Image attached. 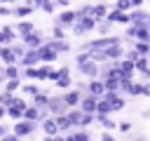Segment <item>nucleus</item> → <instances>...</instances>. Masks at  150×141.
I'll return each mask as SVG.
<instances>
[{
  "label": "nucleus",
  "instance_id": "473e14b6",
  "mask_svg": "<svg viewBox=\"0 0 150 141\" xmlns=\"http://www.w3.org/2000/svg\"><path fill=\"white\" fill-rule=\"evenodd\" d=\"M7 134H12V129H9L7 125H2V122H0V139H5Z\"/></svg>",
  "mask_w": 150,
  "mask_h": 141
},
{
  "label": "nucleus",
  "instance_id": "f3484780",
  "mask_svg": "<svg viewBox=\"0 0 150 141\" xmlns=\"http://www.w3.org/2000/svg\"><path fill=\"white\" fill-rule=\"evenodd\" d=\"M42 132H45V136H49V139H54V136H59V127H56V120L54 118H47L42 125Z\"/></svg>",
  "mask_w": 150,
  "mask_h": 141
},
{
  "label": "nucleus",
  "instance_id": "ddd939ff",
  "mask_svg": "<svg viewBox=\"0 0 150 141\" xmlns=\"http://www.w3.org/2000/svg\"><path fill=\"white\" fill-rule=\"evenodd\" d=\"M73 24H75V12H61L54 19V26H61V28H73Z\"/></svg>",
  "mask_w": 150,
  "mask_h": 141
},
{
  "label": "nucleus",
  "instance_id": "7ed1b4c3",
  "mask_svg": "<svg viewBox=\"0 0 150 141\" xmlns=\"http://www.w3.org/2000/svg\"><path fill=\"white\" fill-rule=\"evenodd\" d=\"M28 108V103L21 99V96H16L14 101H12V106L7 108V118H12L14 122H19V120H23V110Z\"/></svg>",
  "mask_w": 150,
  "mask_h": 141
},
{
  "label": "nucleus",
  "instance_id": "a211bd4d",
  "mask_svg": "<svg viewBox=\"0 0 150 141\" xmlns=\"http://www.w3.org/2000/svg\"><path fill=\"white\" fill-rule=\"evenodd\" d=\"M105 21H110V24H129V14H122V12L112 9V12H108Z\"/></svg>",
  "mask_w": 150,
  "mask_h": 141
},
{
  "label": "nucleus",
  "instance_id": "c9c22d12",
  "mask_svg": "<svg viewBox=\"0 0 150 141\" xmlns=\"http://www.w3.org/2000/svg\"><path fill=\"white\" fill-rule=\"evenodd\" d=\"M0 141H19V139H16L14 134H7V136H5V139H0Z\"/></svg>",
  "mask_w": 150,
  "mask_h": 141
},
{
  "label": "nucleus",
  "instance_id": "f704fd0d",
  "mask_svg": "<svg viewBox=\"0 0 150 141\" xmlns=\"http://www.w3.org/2000/svg\"><path fill=\"white\" fill-rule=\"evenodd\" d=\"M101 141H115V139H112V134H108V132H105V134L101 136Z\"/></svg>",
  "mask_w": 150,
  "mask_h": 141
},
{
  "label": "nucleus",
  "instance_id": "c756f323",
  "mask_svg": "<svg viewBox=\"0 0 150 141\" xmlns=\"http://www.w3.org/2000/svg\"><path fill=\"white\" fill-rule=\"evenodd\" d=\"M21 92L23 94H30V96H38L40 94V87L38 85H21Z\"/></svg>",
  "mask_w": 150,
  "mask_h": 141
},
{
  "label": "nucleus",
  "instance_id": "4468645a",
  "mask_svg": "<svg viewBox=\"0 0 150 141\" xmlns=\"http://www.w3.org/2000/svg\"><path fill=\"white\" fill-rule=\"evenodd\" d=\"M14 33H16V38H26V35H30V33H35V26H33V21H16V26H14Z\"/></svg>",
  "mask_w": 150,
  "mask_h": 141
},
{
  "label": "nucleus",
  "instance_id": "bb28decb",
  "mask_svg": "<svg viewBox=\"0 0 150 141\" xmlns=\"http://www.w3.org/2000/svg\"><path fill=\"white\" fill-rule=\"evenodd\" d=\"M21 85H23L21 80H7V82H5V92H7V94H14L16 89H21Z\"/></svg>",
  "mask_w": 150,
  "mask_h": 141
},
{
  "label": "nucleus",
  "instance_id": "6e6552de",
  "mask_svg": "<svg viewBox=\"0 0 150 141\" xmlns=\"http://www.w3.org/2000/svg\"><path fill=\"white\" fill-rule=\"evenodd\" d=\"M38 56H40V63H45V66H49L52 61H56V59H59V54H56V52H54V49H52L47 42H45V45L38 49Z\"/></svg>",
  "mask_w": 150,
  "mask_h": 141
},
{
  "label": "nucleus",
  "instance_id": "9d476101",
  "mask_svg": "<svg viewBox=\"0 0 150 141\" xmlns=\"http://www.w3.org/2000/svg\"><path fill=\"white\" fill-rule=\"evenodd\" d=\"M84 94H89V96H94V99H103L105 87H103V82H101V80H89V82H87V92H84Z\"/></svg>",
  "mask_w": 150,
  "mask_h": 141
},
{
  "label": "nucleus",
  "instance_id": "393cba45",
  "mask_svg": "<svg viewBox=\"0 0 150 141\" xmlns=\"http://www.w3.org/2000/svg\"><path fill=\"white\" fill-rule=\"evenodd\" d=\"M52 75V66H40L35 68V80H49Z\"/></svg>",
  "mask_w": 150,
  "mask_h": 141
},
{
  "label": "nucleus",
  "instance_id": "4c0bfd02",
  "mask_svg": "<svg viewBox=\"0 0 150 141\" xmlns=\"http://www.w3.org/2000/svg\"><path fill=\"white\" fill-rule=\"evenodd\" d=\"M5 115H7V108H5V106H0V120H2Z\"/></svg>",
  "mask_w": 150,
  "mask_h": 141
},
{
  "label": "nucleus",
  "instance_id": "79ce46f5",
  "mask_svg": "<svg viewBox=\"0 0 150 141\" xmlns=\"http://www.w3.org/2000/svg\"><path fill=\"white\" fill-rule=\"evenodd\" d=\"M148 85H150V82H148Z\"/></svg>",
  "mask_w": 150,
  "mask_h": 141
},
{
  "label": "nucleus",
  "instance_id": "f03ea898",
  "mask_svg": "<svg viewBox=\"0 0 150 141\" xmlns=\"http://www.w3.org/2000/svg\"><path fill=\"white\" fill-rule=\"evenodd\" d=\"M38 127H40L38 122H28V120H19V122H16L14 127H12V134H14V136H16L19 141H21L23 136H30V134H33V132H35Z\"/></svg>",
  "mask_w": 150,
  "mask_h": 141
},
{
  "label": "nucleus",
  "instance_id": "a19ab883",
  "mask_svg": "<svg viewBox=\"0 0 150 141\" xmlns=\"http://www.w3.org/2000/svg\"><path fill=\"white\" fill-rule=\"evenodd\" d=\"M42 141H54V139H49V136H45V139H42Z\"/></svg>",
  "mask_w": 150,
  "mask_h": 141
},
{
  "label": "nucleus",
  "instance_id": "aec40b11",
  "mask_svg": "<svg viewBox=\"0 0 150 141\" xmlns=\"http://www.w3.org/2000/svg\"><path fill=\"white\" fill-rule=\"evenodd\" d=\"M33 7H35V9H42V12H47V14H52V12L56 9V2H49V0H33Z\"/></svg>",
  "mask_w": 150,
  "mask_h": 141
},
{
  "label": "nucleus",
  "instance_id": "58836bf2",
  "mask_svg": "<svg viewBox=\"0 0 150 141\" xmlns=\"http://www.w3.org/2000/svg\"><path fill=\"white\" fill-rule=\"evenodd\" d=\"M7 80H5V73H2V68H0V85H5Z\"/></svg>",
  "mask_w": 150,
  "mask_h": 141
},
{
  "label": "nucleus",
  "instance_id": "1a4fd4ad",
  "mask_svg": "<svg viewBox=\"0 0 150 141\" xmlns=\"http://www.w3.org/2000/svg\"><path fill=\"white\" fill-rule=\"evenodd\" d=\"M56 87H61V89H66V92H70V87H73V80H70V68H59V78H56Z\"/></svg>",
  "mask_w": 150,
  "mask_h": 141
},
{
  "label": "nucleus",
  "instance_id": "6ab92c4d",
  "mask_svg": "<svg viewBox=\"0 0 150 141\" xmlns=\"http://www.w3.org/2000/svg\"><path fill=\"white\" fill-rule=\"evenodd\" d=\"M5 80H21V68L19 66H2Z\"/></svg>",
  "mask_w": 150,
  "mask_h": 141
},
{
  "label": "nucleus",
  "instance_id": "a878e982",
  "mask_svg": "<svg viewBox=\"0 0 150 141\" xmlns=\"http://www.w3.org/2000/svg\"><path fill=\"white\" fill-rule=\"evenodd\" d=\"M110 28H112V24H110V21H105V19L96 24V31L101 33V38H108V33H110Z\"/></svg>",
  "mask_w": 150,
  "mask_h": 141
},
{
  "label": "nucleus",
  "instance_id": "f257e3e1",
  "mask_svg": "<svg viewBox=\"0 0 150 141\" xmlns=\"http://www.w3.org/2000/svg\"><path fill=\"white\" fill-rule=\"evenodd\" d=\"M70 108L66 106V101H63V96L59 94V96H49V101H47V113H49V118H61V115H66Z\"/></svg>",
  "mask_w": 150,
  "mask_h": 141
},
{
  "label": "nucleus",
  "instance_id": "dca6fc26",
  "mask_svg": "<svg viewBox=\"0 0 150 141\" xmlns=\"http://www.w3.org/2000/svg\"><path fill=\"white\" fill-rule=\"evenodd\" d=\"M45 42H47L56 54H68V52H70V42H68V40H45Z\"/></svg>",
  "mask_w": 150,
  "mask_h": 141
},
{
  "label": "nucleus",
  "instance_id": "423d86ee",
  "mask_svg": "<svg viewBox=\"0 0 150 141\" xmlns=\"http://www.w3.org/2000/svg\"><path fill=\"white\" fill-rule=\"evenodd\" d=\"M21 45H23L26 49H40V47L45 45V35H42L40 31H35V33H30V35L21 38Z\"/></svg>",
  "mask_w": 150,
  "mask_h": 141
},
{
  "label": "nucleus",
  "instance_id": "f8f14e48",
  "mask_svg": "<svg viewBox=\"0 0 150 141\" xmlns=\"http://www.w3.org/2000/svg\"><path fill=\"white\" fill-rule=\"evenodd\" d=\"M14 40H16L14 28H12V26H2V28H0V47H12Z\"/></svg>",
  "mask_w": 150,
  "mask_h": 141
},
{
  "label": "nucleus",
  "instance_id": "9b49d317",
  "mask_svg": "<svg viewBox=\"0 0 150 141\" xmlns=\"http://www.w3.org/2000/svg\"><path fill=\"white\" fill-rule=\"evenodd\" d=\"M96 103H98V99H94V96H89V94H84L77 108H80L82 113H87V115H96Z\"/></svg>",
  "mask_w": 150,
  "mask_h": 141
},
{
  "label": "nucleus",
  "instance_id": "5701e85b",
  "mask_svg": "<svg viewBox=\"0 0 150 141\" xmlns=\"http://www.w3.org/2000/svg\"><path fill=\"white\" fill-rule=\"evenodd\" d=\"M112 113V106L105 101V99H98V103H96V115H110Z\"/></svg>",
  "mask_w": 150,
  "mask_h": 141
},
{
  "label": "nucleus",
  "instance_id": "2f4dec72",
  "mask_svg": "<svg viewBox=\"0 0 150 141\" xmlns=\"http://www.w3.org/2000/svg\"><path fill=\"white\" fill-rule=\"evenodd\" d=\"M9 14H12V7H7V5L0 2V16H9Z\"/></svg>",
  "mask_w": 150,
  "mask_h": 141
},
{
  "label": "nucleus",
  "instance_id": "20e7f679",
  "mask_svg": "<svg viewBox=\"0 0 150 141\" xmlns=\"http://www.w3.org/2000/svg\"><path fill=\"white\" fill-rule=\"evenodd\" d=\"M96 28V21L91 19V16H84V19H75V24H73V33L75 35H84V33H89V31H94Z\"/></svg>",
  "mask_w": 150,
  "mask_h": 141
},
{
  "label": "nucleus",
  "instance_id": "72a5a7b5",
  "mask_svg": "<svg viewBox=\"0 0 150 141\" xmlns=\"http://www.w3.org/2000/svg\"><path fill=\"white\" fill-rule=\"evenodd\" d=\"M117 127H120L122 132H129V129H131V122H117Z\"/></svg>",
  "mask_w": 150,
  "mask_h": 141
},
{
  "label": "nucleus",
  "instance_id": "cd10ccee",
  "mask_svg": "<svg viewBox=\"0 0 150 141\" xmlns=\"http://www.w3.org/2000/svg\"><path fill=\"white\" fill-rule=\"evenodd\" d=\"M14 99H16V94H7V92H5V89H2V92H0V106H5V108H9V106H12V101H14Z\"/></svg>",
  "mask_w": 150,
  "mask_h": 141
},
{
  "label": "nucleus",
  "instance_id": "2eb2a0df",
  "mask_svg": "<svg viewBox=\"0 0 150 141\" xmlns=\"http://www.w3.org/2000/svg\"><path fill=\"white\" fill-rule=\"evenodd\" d=\"M61 96H63V101H66V106H68V108H77L84 94H82V92H77V89H70V92H66V94H61Z\"/></svg>",
  "mask_w": 150,
  "mask_h": 141
},
{
  "label": "nucleus",
  "instance_id": "e433bc0d",
  "mask_svg": "<svg viewBox=\"0 0 150 141\" xmlns=\"http://www.w3.org/2000/svg\"><path fill=\"white\" fill-rule=\"evenodd\" d=\"M54 141H73V139H70V136H61V134H59V136H54Z\"/></svg>",
  "mask_w": 150,
  "mask_h": 141
},
{
  "label": "nucleus",
  "instance_id": "4be33fe9",
  "mask_svg": "<svg viewBox=\"0 0 150 141\" xmlns=\"http://www.w3.org/2000/svg\"><path fill=\"white\" fill-rule=\"evenodd\" d=\"M68 136H70L73 141H91V134H89L87 129H73Z\"/></svg>",
  "mask_w": 150,
  "mask_h": 141
},
{
  "label": "nucleus",
  "instance_id": "412c9836",
  "mask_svg": "<svg viewBox=\"0 0 150 141\" xmlns=\"http://www.w3.org/2000/svg\"><path fill=\"white\" fill-rule=\"evenodd\" d=\"M96 120L101 122V127H103L105 132H110V129H115V127H117V122H115L110 115H96Z\"/></svg>",
  "mask_w": 150,
  "mask_h": 141
},
{
  "label": "nucleus",
  "instance_id": "39448f33",
  "mask_svg": "<svg viewBox=\"0 0 150 141\" xmlns=\"http://www.w3.org/2000/svg\"><path fill=\"white\" fill-rule=\"evenodd\" d=\"M77 70L84 75V78H89V80H98V75H101V66L96 63V61H84V63H80L77 66Z\"/></svg>",
  "mask_w": 150,
  "mask_h": 141
},
{
  "label": "nucleus",
  "instance_id": "b1692460",
  "mask_svg": "<svg viewBox=\"0 0 150 141\" xmlns=\"http://www.w3.org/2000/svg\"><path fill=\"white\" fill-rule=\"evenodd\" d=\"M47 101H49V94L40 92L38 96H33V103H30V106H35V108H47Z\"/></svg>",
  "mask_w": 150,
  "mask_h": 141
},
{
  "label": "nucleus",
  "instance_id": "ea45409f",
  "mask_svg": "<svg viewBox=\"0 0 150 141\" xmlns=\"http://www.w3.org/2000/svg\"><path fill=\"white\" fill-rule=\"evenodd\" d=\"M131 141H145V136H143V134H141V136H134V139H131Z\"/></svg>",
  "mask_w": 150,
  "mask_h": 141
},
{
  "label": "nucleus",
  "instance_id": "7c9ffc66",
  "mask_svg": "<svg viewBox=\"0 0 150 141\" xmlns=\"http://www.w3.org/2000/svg\"><path fill=\"white\" fill-rule=\"evenodd\" d=\"M63 35H66V28H61V26H54L52 28V40H66Z\"/></svg>",
  "mask_w": 150,
  "mask_h": 141
},
{
  "label": "nucleus",
  "instance_id": "0eeeda50",
  "mask_svg": "<svg viewBox=\"0 0 150 141\" xmlns=\"http://www.w3.org/2000/svg\"><path fill=\"white\" fill-rule=\"evenodd\" d=\"M33 12H35L33 2H21L12 7V16H16V21H26V16H30Z\"/></svg>",
  "mask_w": 150,
  "mask_h": 141
},
{
  "label": "nucleus",
  "instance_id": "c85d7f7f",
  "mask_svg": "<svg viewBox=\"0 0 150 141\" xmlns=\"http://www.w3.org/2000/svg\"><path fill=\"white\" fill-rule=\"evenodd\" d=\"M115 9L124 14V9H136V7H134V0H120V2H115Z\"/></svg>",
  "mask_w": 150,
  "mask_h": 141
}]
</instances>
